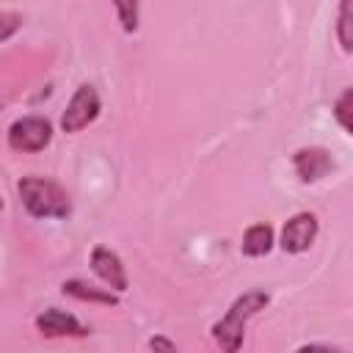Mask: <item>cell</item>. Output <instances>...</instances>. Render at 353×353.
<instances>
[{"label":"cell","mask_w":353,"mask_h":353,"mask_svg":"<svg viewBox=\"0 0 353 353\" xmlns=\"http://www.w3.org/2000/svg\"><path fill=\"white\" fill-rule=\"evenodd\" d=\"M331 116H334V121L345 130V135H350V138H353V85H350V88H345V91L334 99Z\"/></svg>","instance_id":"13"},{"label":"cell","mask_w":353,"mask_h":353,"mask_svg":"<svg viewBox=\"0 0 353 353\" xmlns=\"http://www.w3.org/2000/svg\"><path fill=\"white\" fill-rule=\"evenodd\" d=\"M320 234V218L312 212V210H301V212H292L281 229H279V248L290 256H298V254H306L314 240Z\"/></svg>","instance_id":"5"},{"label":"cell","mask_w":353,"mask_h":353,"mask_svg":"<svg viewBox=\"0 0 353 353\" xmlns=\"http://www.w3.org/2000/svg\"><path fill=\"white\" fill-rule=\"evenodd\" d=\"M52 135H55L52 121L47 116L30 113V116H19L8 124L6 143H8V149H14L19 154H39L52 143Z\"/></svg>","instance_id":"3"},{"label":"cell","mask_w":353,"mask_h":353,"mask_svg":"<svg viewBox=\"0 0 353 353\" xmlns=\"http://www.w3.org/2000/svg\"><path fill=\"white\" fill-rule=\"evenodd\" d=\"M290 163H292L298 182L303 185H314L334 171V154L325 146H301L292 152Z\"/></svg>","instance_id":"8"},{"label":"cell","mask_w":353,"mask_h":353,"mask_svg":"<svg viewBox=\"0 0 353 353\" xmlns=\"http://www.w3.org/2000/svg\"><path fill=\"white\" fill-rule=\"evenodd\" d=\"M33 325L44 339H83V336L91 334V328L77 314H72L66 309H58V306H50L44 312H39Z\"/></svg>","instance_id":"6"},{"label":"cell","mask_w":353,"mask_h":353,"mask_svg":"<svg viewBox=\"0 0 353 353\" xmlns=\"http://www.w3.org/2000/svg\"><path fill=\"white\" fill-rule=\"evenodd\" d=\"M0 41L6 44V41H11V36H14V30L17 28H22V14L19 11H11V8H6L3 14H0Z\"/></svg>","instance_id":"14"},{"label":"cell","mask_w":353,"mask_h":353,"mask_svg":"<svg viewBox=\"0 0 353 353\" xmlns=\"http://www.w3.org/2000/svg\"><path fill=\"white\" fill-rule=\"evenodd\" d=\"M88 268H91V273H94L105 287H110L113 292L124 295V292L130 290L127 268H124L121 256H119L113 248H108V245H94L91 254H88Z\"/></svg>","instance_id":"7"},{"label":"cell","mask_w":353,"mask_h":353,"mask_svg":"<svg viewBox=\"0 0 353 353\" xmlns=\"http://www.w3.org/2000/svg\"><path fill=\"white\" fill-rule=\"evenodd\" d=\"M61 292L66 298H74V301H83V303H97V306H119L121 303V295L113 292L110 287H105L102 281L91 284L85 279H66L61 284Z\"/></svg>","instance_id":"9"},{"label":"cell","mask_w":353,"mask_h":353,"mask_svg":"<svg viewBox=\"0 0 353 353\" xmlns=\"http://www.w3.org/2000/svg\"><path fill=\"white\" fill-rule=\"evenodd\" d=\"M99 113H102V99H99L97 85L80 83V85L74 88V94L69 97V102H66L61 119H58L61 132L77 135V132H83L85 127H91V124L99 119Z\"/></svg>","instance_id":"4"},{"label":"cell","mask_w":353,"mask_h":353,"mask_svg":"<svg viewBox=\"0 0 353 353\" xmlns=\"http://www.w3.org/2000/svg\"><path fill=\"white\" fill-rule=\"evenodd\" d=\"M268 306H270V292H268V290H245V292H240V295L229 303V309L210 325L212 342H215L221 350H226V353H237V350L243 347L248 323H251L262 309H268Z\"/></svg>","instance_id":"1"},{"label":"cell","mask_w":353,"mask_h":353,"mask_svg":"<svg viewBox=\"0 0 353 353\" xmlns=\"http://www.w3.org/2000/svg\"><path fill=\"white\" fill-rule=\"evenodd\" d=\"M146 347L149 350H176V342L174 339H168V336H163V334H154V336H149V342H146Z\"/></svg>","instance_id":"15"},{"label":"cell","mask_w":353,"mask_h":353,"mask_svg":"<svg viewBox=\"0 0 353 353\" xmlns=\"http://www.w3.org/2000/svg\"><path fill=\"white\" fill-rule=\"evenodd\" d=\"M22 210L36 221H66L72 215V199L66 188L41 174H25L17 182Z\"/></svg>","instance_id":"2"},{"label":"cell","mask_w":353,"mask_h":353,"mask_svg":"<svg viewBox=\"0 0 353 353\" xmlns=\"http://www.w3.org/2000/svg\"><path fill=\"white\" fill-rule=\"evenodd\" d=\"M276 245H279L276 229L268 221H256V223L245 226L243 240H240V254L248 259H259V256H268Z\"/></svg>","instance_id":"10"},{"label":"cell","mask_w":353,"mask_h":353,"mask_svg":"<svg viewBox=\"0 0 353 353\" xmlns=\"http://www.w3.org/2000/svg\"><path fill=\"white\" fill-rule=\"evenodd\" d=\"M113 3V11H116V19L121 25V30L127 36L138 33L141 28V0H110Z\"/></svg>","instance_id":"12"},{"label":"cell","mask_w":353,"mask_h":353,"mask_svg":"<svg viewBox=\"0 0 353 353\" xmlns=\"http://www.w3.org/2000/svg\"><path fill=\"white\" fill-rule=\"evenodd\" d=\"M334 36L345 55L353 58V0H339L336 19H334Z\"/></svg>","instance_id":"11"}]
</instances>
